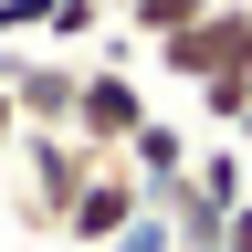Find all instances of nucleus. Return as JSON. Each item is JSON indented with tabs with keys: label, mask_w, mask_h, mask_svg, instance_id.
<instances>
[{
	"label": "nucleus",
	"mask_w": 252,
	"mask_h": 252,
	"mask_svg": "<svg viewBox=\"0 0 252 252\" xmlns=\"http://www.w3.org/2000/svg\"><path fill=\"white\" fill-rule=\"evenodd\" d=\"M220 252H252V200H242L231 220H220Z\"/></svg>",
	"instance_id": "11"
},
{
	"label": "nucleus",
	"mask_w": 252,
	"mask_h": 252,
	"mask_svg": "<svg viewBox=\"0 0 252 252\" xmlns=\"http://www.w3.org/2000/svg\"><path fill=\"white\" fill-rule=\"evenodd\" d=\"M105 21H116L105 0H53V32H42V42H63V53H74V42H94Z\"/></svg>",
	"instance_id": "8"
},
{
	"label": "nucleus",
	"mask_w": 252,
	"mask_h": 252,
	"mask_svg": "<svg viewBox=\"0 0 252 252\" xmlns=\"http://www.w3.org/2000/svg\"><path fill=\"white\" fill-rule=\"evenodd\" d=\"M158 74L189 84V94H220V84H252V0H220L200 32L158 42Z\"/></svg>",
	"instance_id": "2"
},
{
	"label": "nucleus",
	"mask_w": 252,
	"mask_h": 252,
	"mask_svg": "<svg viewBox=\"0 0 252 252\" xmlns=\"http://www.w3.org/2000/svg\"><path fill=\"white\" fill-rule=\"evenodd\" d=\"M189 158H200V137H189L179 116H147V126H137V147H126V168H137L147 189H168V179H189Z\"/></svg>",
	"instance_id": "6"
},
{
	"label": "nucleus",
	"mask_w": 252,
	"mask_h": 252,
	"mask_svg": "<svg viewBox=\"0 0 252 252\" xmlns=\"http://www.w3.org/2000/svg\"><path fill=\"white\" fill-rule=\"evenodd\" d=\"M0 158H21V116H11V94H0Z\"/></svg>",
	"instance_id": "12"
},
{
	"label": "nucleus",
	"mask_w": 252,
	"mask_h": 252,
	"mask_svg": "<svg viewBox=\"0 0 252 252\" xmlns=\"http://www.w3.org/2000/svg\"><path fill=\"white\" fill-rule=\"evenodd\" d=\"M94 168H105V158H84L74 137H21V158H11V220L21 231H63Z\"/></svg>",
	"instance_id": "1"
},
{
	"label": "nucleus",
	"mask_w": 252,
	"mask_h": 252,
	"mask_svg": "<svg viewBox=\"0 0 252 252\" xmlns=\"http://www.w3.org/2000/svg\"><path fill=\"white\" fill-rule=\"evenodd\" d=\"M147 220V179L126 168V158H105V168L84 179V200H74V220H63V242L74 252H116L126 231Z\"/></svg>",
	"instance_id": "5"
},
{
	"label": "nucleus",
	"mask_w": 252,
	"mask_h": 252,
	"mask_svg": "<svg viewBox=\"0 0 252 252\" xmlns=\"http://www.w3.org/2000/svg\"><path fill=\"white\" fill-rule=\"evenodd\" d=\"M147 116L158 105H147V84L126 74V63H84V94H74V147L84 158H126Z\"/></svg>",
	"instance_id": "4"
},
{
	"label": "nucleus",
	"mask_w": 252,
	"mask_h": 252,
	"mask_svg": "<svg viewBox=\"0 0 252 252\" xmlns=\"http://www.w3.org/2000/svg\"><path fill=\"white\" fill-rule=\"evenodd\" d=\"M21 32H53V0H0V42H21Z\"/></svg>",
	"instance_id": "9"
},
{
	"label": "nucleus",
	"mask_w": 252,
	"mask_h": 252,
	"mask_svg": "<svg viewBox=\"0 0 252 252\" xmlns=\"http://www.w3.org/2000/svg\"><path fill=\"white\" fill-rule=\"evenodd\" d=\"M210 11H220V0H137V11H126V42L158 53V42H179V32H200Z\"/></svg>",
	"instance_id": "7"
},
{
	"label": "nucleus",
	"mask_w": 252,
	"mask_h": 252,
	"mask_svg": "<svg viewBox=\"0 0 252 252\" xmlns=\"http://www.w3.org/2000/svg\"><path fill=\"white\" fill-rule=\"evenodd\" d=\"M242 137H252V126H242Z\"/></svg>",
	"instance_id": "14"
},
{
	"label": "nucleus",
	"mask_w": 252,
	"mask_h": 252,
	"mask_svg": "<svg viewBox=\"0 0 252 252\" xmlns=\"http://www.w3.org/2000/svg\"><path fill=\"white\" fill-rule=\"evenodd\" d=\"M0 94H11L21 137H74V94H84V63H74V53H0Z\"/></svg>",
	"instance_id": "3"
},
{
	"label": "nucleus",
	"mask_w": 252,
	"mask_h": 252,
	"mask_svg": "<svg viewBox=\"0 0 252 252\" xmlns=\"http://www.w3.org/2000/svg\"><path fill=\"white\" fill-rule=\"evenodd\" d=\"M116 252H179V242H168V220H137V231H126Z\"/></svg>",
	"instance_id": "10"
},
{
	"label": "nucleus",
	"mask_w": 252,
	"mask_h": 252,
	"mask_svg": "<svg viewBox=\"0 0 252 252\" xmlns=\"http://www.w3.org/2000/svg\"><path fill=\"white\" fill-rule=\"evenodd\" d=\"M105 11H116V21H126V11H137V0H105Z\"/></svg>",
	"instance_id": "13"
}]
</instances>
